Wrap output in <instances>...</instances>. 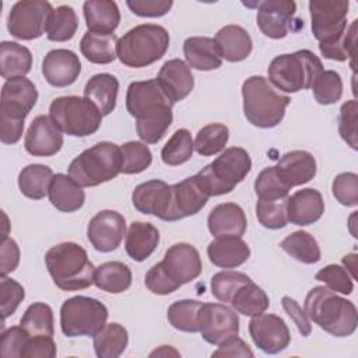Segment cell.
Wrapping results in <instances>:
<instances>
[{
    "label": "cell",
    "instance_id": "15",
    "mask_svg": "<svg viewBox=\"0 0 358 358\" xmlns=\"http://www.w3.org/2000/svg\"><path fill=\"white\" fill-rule=\"evenodd\" d=\"M208 199L210 196L201 189L196 176L171 185L169 203L162 221L172 222L194 215L207 204Z\"/></svg>",
    "mask_w": 358,
    "mask_h": 358
},
{
    "label": "cell",
    "instance_id": "64",
    "mask_svg": "<svg viewBox=\"0 0 358 358\" xmlns=\"http://www.w3.org/2000/svg\"><path fill=\"white\" fill-rule=\"evenodd\" d=\"M354 262H355V255H347V256H344L343 257V264L351 271V277H352V280L355 278V273H354V267H355V264H354Z\"/></svg>",
    "mask_w": 358,
    "mask_h": 358
},
{
    "label": "cell",
    "instance_id": "10",
    "mask_svg": "<svg viewBox=\"0 0 358 358\" xmlns=\"http://www.w3.org/2000/svg\"><path fill=\"white\" fill-rule=\"evenodd\" d=\"M108 308L98 299L77 295L60 308V329L67 337H94L108 320Z\"/></svg>",
    "mask_w": 358,
    "mask_h": 358
},
{
    "label": "cell",
    "instance_id": "21",
    "mask_svg": "<svg viewBox=\"0 0 358 358\" xmlns=\"http://www.w3.org/2000/svg\"><path fill=\"white\" fill-rule=\"evenodd\" d=\"M80 73L81 62L73 50L53 49L43 57L42 74L53 87L63 88L71 85L78 78Z\"/></svg>",
    "mask_w": 358,
    "mask_h": 358
},
{
    "label": "cell",
    "instance_id": "19",
    "mask_svg": "<svg viewBox=\"0 0 358 358\" xmlns=\"http://www.w3.org/2000/svg\"><path fill=\"white\" fill-rule=\"evenodd\" d=\"M62 133L50 116L39 115L27 130L24 147L34 157H52L63 147L64 138Z\"/></svg>",
    "mask_w": 358,
    "mask_h": 358
},
{
    "label": "cell",
    "instance_id": "55",
    "mask_svg": "<svg viewBox=\"0 0 358 358\" xmlns=\"http://www.w3.org/2000/svg\"><path fill=\"white\" fill-rule=\"evenodd\" d=\"M29 333L22 326H13L3 330L0 337V355L3 358H21Z\"/></svg>",
    "mask_w": 358,
    "mask_h": 358
},
{
    "label": "cell",
    "instance_id": "33",
    "mask_svg": "<svg viewBox=\"0 0 358 358\" xmlns=\"http://www.w3.org/2000/svg\"><path fill=\"white\" fill-rule=\"evenodd\" d=\"M117 92L119 81L109 73H99L92 76L84 87V96L96 105L102 116H108L113 112Z\"/></svg>",
    "mask_w": 358,
    "mask_h": 358
},
{
    "label": "cell",
    "instance_id": "31",
    "mask_svg": "<svg viewBox=\"0 0 358 358\" xmlns=\"http://www.w3.org/2000/svg\"><path fill=\"white\" fill-rule=\"evenodd\" d=\"M48 197L52 206L63 213H74L80 210L85 201L83 187L64 173L53 175Z\"/></svg>",
    "mask_w": 358,
    "mask_h": 358
},
{
    "label": "cell",
    "instance_id": "53",
    "mask_svg": "<svg viewBox=\"0 0 358 358\" xmlns=\"http://www.w3.org/2000/svg\"><path fill=\"white\" fill-rule=\"evenodd\" d=\"M331 192L340 204L355 207L358 204V175L354 172L338 173L333 179Z\"/></svg>",
    "mask_w": 358,
    "mask_h": 358
},
{
    "label": "cell",
    "instance_id": "57",
    "mask_svg": "<svg viewBox=\"0 0 358 358\" xmlns=\"http://www.w3.org/2000/svg\"><path fill=\"white\" fill-rule=\"evenodd\" d=\"M144 284L145 287L157 295H168L172 294L173 291H176L178 288H180L182 285L178 284L176 281H173L168 273L165 271V268L162 267L161 262L154 264L144 277Z\"/></svg>",
    "mask_w": 358,
    "mask_h": 358
},
{
    "label": "cell",
    "instance_id": "51",
    "mask_svg": "<svg viewBox=\"0 0 358 358\" xmlns=\"http://www.w3.org/2000/svg\"><path fill=\"white\" fill-rule=\"evenodd\" d=\"M256 217L259 222L267 229H280L288 224L287 199L281 200H257Z\"/></svg>",
    "mask_w": 358,
    "mask_h": 358
},
{
    "label": "cell",
    "instance_id": "5",
    "mask_svg": "<svg viewBox=\"0 0 358 358\" xmlns=\"http://www.w3.org/2000/svg\"><path fill=\"white\" fill-rule=\"evenodd\" d=\"M169 48L168 31L157 24H141L129 29L116 43L122 64L133 69L147 67L159 60Z\"/></svg>",
    "mask_w": 358,
    "mask_h": 358
},
{
    "label": "cell",
    "instance_id": "6",
    "mask_svg": "<svg viewBox=\"0 0 358 358\" xmlns=\"http://www.w3.org/2000/svg\"><path fill=\"white\" fill-rule=\"evenodd\" d=\"M120 147L101 141L84 150L69 165V176L81 187H94L115 179L120 173Z\"/></svg>",
    "mask_w": 358,
    "mask_h": 358
},
{
    "label": "cell",
    "instance_id": "43",
    "mask_svg": "<svg viewBox=\"0 0 358 358\" xmlns=\"http://www.w3.org/2000/svg\"><path fill=\"white\" fill-rule=\"evenodd\" d=\"M53 310L48 303L34 302L31 303L20 320L29 336H52L55 333Z\"/></svg>",
    "mask_w": 358,
    "mask_h": 358
},
{
    "label": "cell",
    "instance_id": "34",
    "mask_svg": "<svg viewBox=\"0 0 358 358\" xmlns=\"http://www.w3.org/2000/svg\"><path fill=\"white\" fill-rule=\"evenodd\" d=\"M32 53L28 48L4 41L0 45V74L3 78L11 80L24 77L31 71Z\"/></svg>",
    "mask_w": 358,
    "mask_h": 358
},
{
    "label": "cell",
    "instance_id": "59",
    "mask_svg": "<svg viewBox=\"0 0 358 358\" xmlns=\"http://www.w3.org/2000/svg\"><path fill=\"white\" fill-rule=\"evenodd\" d=\"M56 352L52 336H29L21 358H53Z\"/></svg>",
    "mask_w": 358,
    "mask_h": 358
},
{
    "label": "cell",
    "instance_id": "12",
    "mask_svg": "<svg viewBox=\"0 0 358 358\" xmlns=\"http://www.w3.org/2000/svg\"><path fill=\"white\" fill-rule=\"evenodd\" d=\"M350 3L344 0L309 1L312 32L319 45L336 43L347 29Z\"/></svg>",
    "mask_w": 358,
    "mask_h": 358
},
{
    "label": "cell",
    "instance_id": "17",
    "mask_svg": "<svg viewBox=\"0 0 358 358\" xmlns=\"http://www.w3.org/2000/svg\"><path fill=\"white\" fill-rule=\"evenodd\" d=\"M249 334L255 345L266 354H278L284 351L291 341L289 329L284 319L273 313L252 316Z\"/></svg>",
    "mask_w": 358,
    "mask_h": 358
},
{
    "label": "cell",
    "instance_id": "1",
    "mask_svg": "<svg viewBox=\"0 0 358 358\" xmlns=\"http://www.w3.org/2000/svg\"><path fill=\"white\" fill-rule=\"evenodd\" d=\"M175 102L157 78L133 81L126 92V109L136 117V131L145 144H157L173 120Z\"/></svg>",
    "mask_w": 358,
    "mask_h": 358
},
{
    "label": "cell",
    "instance_id": "42",
    "mask_svg": "<svg viewBox=\"0 0 358 358\" xmlns=\"http://www.w3.org/2000/svg\"><path fill=\"white\" fill-rule=\"evenodd\" d=\"M78 28V18L73 7L59 6L53 10L48 28L46 38L53 42H67L73 39Z\"/></svg>",
    "mask_w": 358,
    "mask_h": 358
},
{
    "label": "cell",
    "instance_id": "39",
    "mask_svg": "<svg viewBox=\"0 0 358 358\" xmlns=\"http://www.w3.org/2000/svg\"><path fill=\"white\" fill-rule=\"evenodd\" d=\"M280 246L291 257L303 264L317 263L322 257L317 241L306 231H295L289 234L281 241Z\"/></svg>",
    "mask_w": 358,
    "mask_h": 358
},
{
    "label": "cell",
    "instance_id": "40",
    "mask_svg": "<svg viewBox=\"0 0 358 358\" xmlns=\"http://www.w3.org/2000/svg\"><path fill=\"white\" fill-rule=\"evenodd\" d=\"M232 308L245 316H256L268 309L270 299L267 294L253 281L243 284L231 299Z\"/></svg>",
    "mask_w": 358,
    "mask_h": 358
},
{
    "label": "cell",
    "instance_id": "27",
    "mask_svg": "<svg viewBox=\"0 0 358 358\" xmlns=\"http://www.w3.org/2000/svg\"><path fill=\"white\" fill-rule=\"evenodd\" d=\"M215 46L221 59L231 63H238L249 57L253 42L248 31L239 25H225L214 36Z\"/></svg>",
    "mask_w": 358,
    "mask_h": 358
},
{
    "label": "cell",
    "instance_id": "11",
    "mask_svg": "<svg viewBox=\"0 0 358 358\" xmlns=\"http://www.w3.org/2000/svg\"><path fill=\"white\" fill-rule=\"evenodd\" d=\"M52 13V4L43 0L17 1L8 13L7 29L17 39H36L46 32Z\"/></svg>",
    "mask_w": 358,
    "mask_h": 358
},
{
    "label": "cell",
    "instance_id": "25",
    "mask_svg": "<svg viewBox=\"0 0 358 358\" xmlns=\"http://www.w3.org/2000/svg\"><path fill=\"white\" fill-rule=\"evenodd\" d=\"M207 227L215 238L238 236L242 238L248 228V221L243 208L236 203H221L215 206L208 217Z\"/></svg>",
    "mask_w": 358,
    "mask_h": 358
},
{
    "label": "cell",
    "instance_id": "29",
    "mask_svg": "<svg viewBox=\"0 0 358 358\" xmlns=\"http://www.w3.org/2000/svg\"><path fill=\"white\" fill-rule=\"evenodd\" d=\"M159 243V231L151 222L133 221L124 241V249L134 262H144Z\"/></svg>",
    "mask_w": 358,
    "mask_h": 358
},
{
    "label": "cell",
    "instance_id": "58",
    "mask_svg": "<svg viewBox=\"0 0 358 358\" xmlns=\"http://www.w3.org/2000/svg\"><path fill=\"white\" fill-rule=\"evenodd\" d=\"M126 6L138 17H162L173 6L172 0H127Z\"/></svg>",
    "mask_w": 358,
    "mask_h": 358
},
{
    "label": "cell",
    "instance_id": "4",
    "mask_svg": "<svg viewBox=\"0 0 358 358\" xmlns=\"http://www.w3.org/2000/svg\"><path fill=\"white\" fill-rule=\"evenodd\" d=\"M243 115L260 129H271L281 123L291 99L280 94L263 76H252L242 84Z\"/></svg>",
    "mask_w": 358,
    "mask_h": 358
},
{
    "label": "cell",
    "instance_id": "8",
    "mask_svg": "<svg viewBox=\"0 0 358 358\" xmlns=\"http://www.w3.org/2000/svg\"><path fill=\"white\" fill-rule=\"evenodd\" d=\"M250 168L249 152L241 147H229L194 176L210 197L221 196L231 193L246 178Z\"/></svg>",
    "mask_w": 358,
    "mask_h": 358
},
{
    "label": "cell",
    "instance_id": "61",
    "mask_svg": "<svg viewBox=\"0 0 358 358\" xmlns=\"http://www.w3.org/2000/svg\"><path fill=\"white\" fill-rule=\"evenodd\" d=\"M281 305L285 310V313L291 317V320L296 324L298 331L301 336L308 337L312 333V326L309 322V317L306 316L305 310L301 308V305L291 296H282Z\"/></svg>",
    "mask_w": 358,
    "mask_h": 358
},
{
    "label": "cell",
    "instance_id": "3",
    "mask_svg": "<svg viewBox=\"0 0 358 358\" xmlns=\"http://www.w3.org/2000/svg\"><path fill=\"white\" fill-rule=\"evenodd\" d=\"M46 268L55 285L63 291L85 289L94 284L95 267L87 250L76 242H62L45 255Z\"/></svg>",
    "mask_w": 358,
    "mask_h": 358
},
{
    "label": "cell",
    "instance_id": "20",
    "mask_svg": "<svg viewBox=\"0 0 358 358\" xmlns=\"http://www.w3.org/2000/svg\"><path fill=\"white\" fill-rule=\"evenodd\" d=\"M38 101L34 83L25 77L7 80L1 87L0 115L25 119Z\"/></svg>",
    "mask_w": 358,
    "mask_h": 358
},
{
    "label": "cell",
    "instance_id": "38",
    "mask_svg": "<svg viewBox=\"0 0 358 358\" xmlns=\"http://www.w3.org/2000/svg\"><path fill=\"white\" fill-rule=\"evenodd\" d=\"M52 178V168L42 164H31L18 173V187L25 197L41 200L48 194Z\"/></svg>",
    "mask_w": 358,
    "mask_h": 358
},
{
    "label": "cell",
    "instance_id": "60",
    "mask_svg": "<svg viewBox=\"0 0 358 358\" xmlns=\"http://www.w3.org/2000/svg\"><path fill=\"white\" fill-rule=\"evenodd\" d=\"M0 275L6 277L13 273L20 263V248L13 238H3L0 245Z\"/></svg>",
    "mask_w": 358,
    "mask_h": 358
},
{
    "label": "cell",
    "instance_id": "41",
    "mask_svg": "<svg viewBox=\"0 0 358 358\" xmlns=\"http://www.w3.org/2000/svg\"><path fill=\"white\" fill-rule=\"evenodd\" d=\"M203 302L196 299H180L173 302L166 312L169 324L185 333L199 331V310Z\"/></svg>",
    "mask_w": 358,
    "mask_h": 358
},
{
    "label": "cell",
    "instance_id": "2",
    "mask_svg": "<svg viewBox=\"0 0 358 358\" xmlns=\"http://www.w3.org/2000/svg\"><path fill=\"white\" fill-rule=\"evenodd\" d=\"M306 316L334 337H348L358 326L355 305L324 285L313 287L305 298Z\"/></svg>",
    "mask_w": 358,
    "mask_h": 358
},
{
    "label": "cell",
    "instance_id": "63",
    "mask_svg": "<svg viewBox=\"0 0 358 358\" xmlns=\"http://www.w3.org/2000/svg\"><path fill=\"white\" fill-rule=\"evenodd\" d=\"M150 357H180V354L171 345H161L159 348L154 350Z\"/></svg>",
    "mask_w": 358,
    "mask_h": 358
},
{
    "label": "cell",
    "instance_id": "23",
    "mask_svg": "<svg viewBox=\"0 0 358 358\" xmlns=\"http://www.w3.org/2000/svg\"><path fill=\"white\" fill-rule=\"evenodd\" d=\"M324 213V201L322 193L316 189L306 187L296 190L287 197V217L288 222L306 227L320 220Z\"/></svg>",
    "mask_w": 358,
    "mask_h": 358
},
{
    "label": "cell",
    "instance_id": "9",
    "mask_svg": "<svg viewBox=\"0 0 358 358\" xmlns=\"http://www.w3.org/2000/svg\"><path fill=\"white\" fill-rule=\"evenodd\" d=\"M49 116L57 127L73 137H87L98 131L102 113L88 98L77 95L59 96L49 106Z\"/></svg>",
    "mask_w": 358,
    "mask_h": 358
},
{
    "label": "cell",
    "instance_id": "48",
    "mask_svg": "<svg viewBox=\"0 0 358 358\" xmlns=\"http://www.w3.org/2000/svg\"><path fill=\"white\" fill-rule=\"evenodd\" d=\"M255 192L259 200L273 201L288 197L289 187L278 176L275 166L264 168L255 179Z\"/></svg>",
    "mask_w": 358,
    "mask_h": 358
},
{
    "label": "cell",
    "instance_id": "14",
    "mask_svg": "<svg viewBox=\"0 0 358 358\" xmlns=\"http://www.w3.org/2000/svg\"><path fill=\"white\" fill-rule=\"evenodd\" d=\"M199 331L206 343L218 345L239 333V317L234 308L224 303H204L199 310Z\"/></svg>",
    "mask_w": 358,
    "mask_h": 358
},
{
    "label": "cell",
    "instance_id": "47",
    "mask_svg": "<svg viewBox=\"0 0 358 358\" xmlns=\"http://www.w3.org/2000/svg\"><path fill=\"white\" fill-rule=\"evenodd\" d=\"M357 27H358V21L354 20L336 43L319 45L320 53L326 59H331L337 62H345L347 59H351V67L354 69V60L357 55Z\"/></svg>",
    "mask_w": 358,
    "mask_h": 358
},
{
    "label": "cell",
    "instance_id": "49",
    "mask_svg": "<svg viewBox=\"0 0 358 358\" xmlns=\"http://www.w3.org/2000/svg\"><path fill=\"white\" fill-rule=\"evenodd\" d=\"M249 281H252V278L245 273L235 270H224L213 275L210 282L211 294L220 302H231L234 294Z\"/></svg>",
    "mask_w": 358,
    "mask_h": 358
},
{
    "label": "cell",
    "instance_id": "32",
    "mask_svg": "<svg viewBox=\"0 0 358 358\" xmlns=\"http://www.w3.org/2000/svg\"><path fill=\"white\" fill-rule=\"evenodd\" d=\"M183 55L187 66L200 71H210L221 67L222 59L213 38L190 36L183 42Z\"/></svg>",
    "mask_w": 358,
    "mask_h": 358
},
{
    "label": "cell",
    "instance_id": "54",
    "mask_svg": "<svg viewBox=\"0 0 358 358\" xmlns=\"http://www.w3.org/2000/svg\"><path fill=\"white\" fill-rule=\"evenodd\" d=\"M24 298L25 291L20 282H17L13 278H8L7 275L0 278V302L3 323L8 316H11L17 310L18 305L22 302Z\"/></svg>",
    "mask_w": 358,
    "mask_h": 358
},
{
    "label": "cell",
    "instance_id": "56",
    "mask_svg": "<svg viewBox=\"0 0 358 358\" xmlns=\"http://www.w3.org/2000/svg\"><path fill=\"white\" fill-rule=\"evenodd\" d=\"M338 133L341 138L352 148H358L357 140V101L350 99L340 108L338 115Z\"/></svg>",
    "mask_w": 358,
    "mask_h": 358
},
{
    "label": "cell",
    "instance_id": "30",
    "mask_svg": "<svg viewBox=\"0 0 358 358\" xmlns=\"http://www.w3.org/2000/svg\"><path fill=\"white\" fill-rule=\"evenodd\" d=\"M83 11L88 32L110 35L119 27L120 11L112 0H87Z\"/></svg>",
    "mask_w": 358,
    "mask_h": 358
},
{
    "label": "cell",
    "instance_id": "45",
    "mask_svg": "<svg viewBox=\"0 0 358 358\" xmlns=\"http://www.w3.org/2000/svg\"><path fill=\"white\" fill-rule=\"evenodd\" d=\"M229 138V130L222 123H210L201 127L194 138V150L203 157L215 155L224 151Z\"/></svg>",
    "mask_w": 358,
    "mask_h": 358
},
{
    "label": "cell",
    "instance_id": "62",
    "mask_svg": "<svg viewBox=\"0 0 358 358\" xmlns=\"http://www.w3.org/2000/svg\"><path fill=\"white\" fill-rule=\"evenodd\" d=\"M255 354L249 345L236 336H231L218 344V348L213 352V357H249Z\"/></svg>",
    "mask_w": 358,
    "mask_h": 358
},
{
    "label": "cell",
    "instance_id": "22",
    "mask_svg": "<svg viewBox=\"0 0 358 358\" xmlns=\"http://www.w3.org/2000/svg\"><path fill=\"white\" fill-rule=\"evenodd\" d=\"M275 171L281 180L291 189L310 182L317 171L315 157L303 150L285 152L277 162Z\"/></svg>",
    "mask_w": 358,
    "mask_h": 358
},
{
    "label": "cell",
    "instance_id": "46",
    "mask_svg": "<svg viewBox=\"0 0 358 358\" xmlns=\"http://www.w3.org/2000/svg\"><path fill=\"white\" fill-rule=\"evenodd\" d=\"M122 168L120 172L124 175H134L145 171L152 162V154L145 143L127 141L120 145Z\"/></svg>",
    "mask_w": 358,
    "mask_h": 358
},
{
    "label": "cell",
    "instance_id": "7",
    "mask_svg": "<svg viewBox=\"0 0 358 358\" xmlns=\"http://www.w3.org/2000/svg\"><path fill=\"white\" fill-rule=\"evenodd\" d=\"M267 73L271 85L284 92L295 94L312 88L316 78L323 73V64L313 52L302 49L275 56L270 62Z\"/></svg>",
    "mask_w": 358,
    "mask_h": 358
},
{
    "label": "cell",
    "instance_id": "50",
    "mask_svg": "<svg viewBox=\"0 0 358 358\" xmlns=\"http://www.w3.org/2000/svg\"><path fill=\"white\" fill-rule=\"evenodd\" d=\"M313 96L320 105H331L343 95V80L334 70H323L312 85Z\"/></svg>",
    "mask_w": 358,
    "mask_h": 358
},
{
    "label": "cell",
    "instance_id": "13",
    "mask_svg": "<svg viewBox=\"0 0 358 358\" xmlns=\"http://www.w3.org/2000/svg\"><path fill=\"white\" fill-rule=\"evenodd\" d=\"M296 4L292 0H267L257 3V27L271 39H282L296 31L295 24L303 27V21L295 18Z\"/></svg>",
    "mask_w": 358,
    "mask_h": 358
},
{
    "label": "cell",
    "instance_id": "18",
    "mask_svg": "<svg viewBox=\"0 0 358 358\" xmlns=\"http://www.w3.org/2000/svg\"><path fill=\"white\" fill-rule=\"evenodd\" d=\"M161 264L168 275L180 285L196 280L203 270L199 250L186 242H179L168 248Z\"/></svg>",
    "mask_w": 358,
    "mask_h": 358
},
{
    "label": "cell",
    "instance_id": "37",
    "mask_svg": "<svg viewBox=\"0 0 358 358\" xmlns=\"http://www.w3.org/2000/svg\"><path fill=\"white\" fill-rule=\"evenodd\" d=\"M92 338L94 351L98 358H117L129 344V333L119 323H105Z\"/></svg>",
    "mask_w": 358,
    "mask_h": 358
},
{
    "label": "cell",
    "instance_id": "36",
    "mask_svg": "<svg viewBox=\"0 0 358 358\" xmlns=\"http://www.w3.org/2000/svg\"><path fill=\"white\" fill-rule=\"evenodd\" d=\"M117 36L115 34H94L85 32L80 41V50L83 56L95 64H109L116 56Z\"/></svg>",
    "mask_w": 358,
    "mask_h": 358
},
{
    "label": "cell",
    "instance_id": "16",
    "mask_svg": "<svg viewBox=\"0 0 358 358\" xmlns=\"http://www.w3.org/2000/svg\"><path fill=\"white\" fill-rule=\"evenodd\" d=\"M126 235L124 217L113 210L96 213L88 222L87 238L95 250L109 253L116 250Z\"/></svg>",
    "mask_w": 358,
    "mask_h": 358
},
{
    "label": "cell",
    "instance_id": "52",
    "mask_svg": "<svg viewBox=\"0 0 358 358\" xmlns=\"http://www.w3.org/2000/svg\"><path fill=\"white\" fill-rule=\"evenodd\" d=\"M315 280L324 282L326 287L333 292L350 295L354 291L352 277L348 274L347 268L338 264H327L326 267L320 268L316 273Z\"/></svg>",
    "mask_w": 358,
    "mask_h": 358
},
{
    "label": "cell",
    "instance_id": "28",
    "mask_svg": "<svg viewBox=\"0 0 358 358\" xmlns=\"http://www.w3.org/2000/svg\"><path fill=\"white\" fill-rule=\"evenodd\" d=\"M210 262L221 268H235L250 257V249L242 238L222 236L215 238L207 246Z\"/></svg>",
    "mask_w": 358,
    "mask_h": 358
},
{
    "label": "cell",
    "instance_id": "35",
    "mask_svg": "<svg viewBox=\"0 0 358 358\" xmlns=\"http://www.w3.org/2000/svg\"><path fill=\"white\" fill-rule=\"evenodd\" d=\"M131 270L122 262H105L95 267L94 284L109 294H120L131 285Z\"/></svg>",
    "mask_w": 358,
    "mask_h": 358
},
{
    "label": "cell",
    "instance_id": "24",
    "mask_svg": "<svg viewBox=\"0 0 358 358\" xmlns=\"http://www.w3.org/2000/svg\"><path fill=\"white\" fill-rule=\"evenodd\" d=\"M169 194L171 185L161 179H151L136 186L131 194V203L141 214L162 220L169 203Z\"/></svg>",
    "mask_w": 358,
    "mask_h": 358
},
{
    "label": "cell",
    "instance_id": "44",
    "mask_svg": "<svg viewBox=\"0 0 358 358\" xmlns=\"http://www.w3.org/2000/svg\"><path fill=\"white\" fill-rule=\"evenodd\" d=\"M194 151L192 134L187 129H178L161 150V159L169 166L187 162Z\"/></svg>",
    "mask_w": 358,
    "mask_h": 358
},
{
    "label": "cell",
    "instance_id": "26",
    "mask_svg": "<svg viewBox=\"0 0 358 358\" xmlns=\"http://www.w3.org/2000/svg\"><path fill=\"white\" fill-rule=\"evenodd\" d=\"M157 80L175 103L183 101L194 87L193 73L187 63L180 59L165 62L159 69Z\"/></svg>",
    "mask_w": 358,
    "mask_h": 358
}]
</instances>
